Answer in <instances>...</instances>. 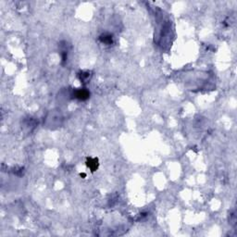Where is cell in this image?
I'll return each instance as SVG.
<instances>
[{
    "mask_svg": "<svg viewBox=\"0 0 237 237\" xmlns=\"http://www.w3.org/2000/svg\"><path fill=\"white\" fill-rule=\"evenodd\" d=\"M80 76H81V77H80L81 81H82V82H84L85 81H87V80L89 79V73L87 72L86 74H81Z\"/></svg>",
    "mask_w": 237,
    "mask_h": 237,
    "instance_id": "4",
    "label": "cell"
},
{
    "mask_svg": "<svg viewBox=\"0 0 237 237\" xmlns=\"http://www.w3.org/2000/svg\"><path fill=\"white\" fill-rule=\"evenodd\" d=\"M89 95H90V93L85 90V89H80V90H77L74 94V96L77 99L79 100H86L89 98Z\"/></svg>",
    "mask_w": 237,
    "mask_h": 237,
    "instance_id": "1",
    "label": "cell"
},
{
    "mask_svg": "<svg viewBox=\"0 0 237 237\" xmlns=\"http://www.w3.org/2000/svg\"><path fill=\"white\" fill-rule=\"evenodd\" d=\"M100 41L105 45H111L112 42H113V37L110 34H102L100 36Z\"/></svg>",
    "mask_w": 237,
    "mask_h": 237,
    "instance_id": "2",
    "label": "cell"
},
{
    "mask_svg": "<svg viewBox=\"0 0 237 237\" xmlns=\"http://www.w3.org/2000/svg\"><path fill=\"white\" fill-rule=\"evenodd\" d=\"M87 167H88L92 171L96 170V169H98V159H95V158H90V159L87 161Z\"/></svg>",
    "mask_w": 237,
    "mask_h": 237,
    "instance_id": "3",
    "label": "cell"
}]
</instances>
